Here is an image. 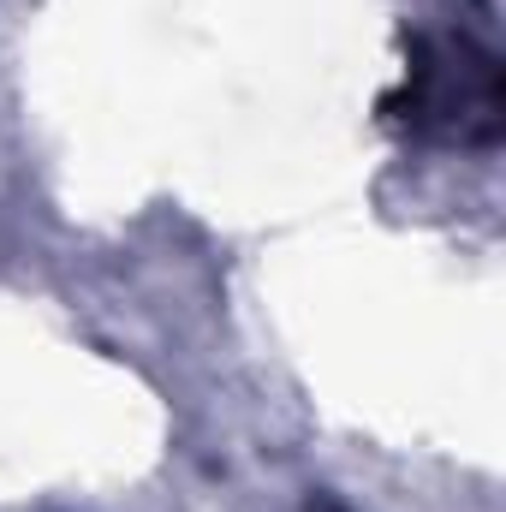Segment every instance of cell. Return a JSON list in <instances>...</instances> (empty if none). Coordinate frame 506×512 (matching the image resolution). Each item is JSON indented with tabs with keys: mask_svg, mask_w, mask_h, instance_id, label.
<instances>
[{
	"mask_svg": "<svg viewBox=\"0 0 506 512\" xmlns=\"http://www.w3.org/2000/svg\"><path fill=\"white\" fill-rule=\"evenodd\" d=\"M399 102L411 108L405 120H417V126H447V131H459V137L489 143L495 137V114H501L495 54L471 48L465 36L447 42V48H429V54H417Z\"/></svg>",
	"mask_w": 506,
	"mask_h": 512,
	"instance_id": "6da1fadb",
	"label": "cell"
}]
</instances>
